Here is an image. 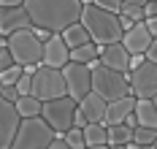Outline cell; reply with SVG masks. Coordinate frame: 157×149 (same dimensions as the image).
Here are the masks:
<instances>
[{
  "mask_svg": "<svg viewBox=\"0 0 157 149\" xmlns=\"http://www.w3.org/2000/svg\"><path fill=\"white\" fill-rule=\"evenodd\" d=\"M63 38H65V44H68V49H76V46H84V44H92V38H90L87 27H84L81 22H73L71 27H65Z\"/></svg>",
  "mask_w": 157,
  "mask_h": 149,
  "instance_id": "cell-18",
  "label": "cell"
},
{
  "mask_svg": "<svg viewBox=\"0 0 157 149\" xmlns=\"http://www.w3.org/2000/svg\"><path fill=\"white\" fill-rule=\"evenodd\" d=\"M122 3H136V6H146L149 0H122Z\"/></svg>",
  "mask_w": 157,
  "mask_h": 149,
  "instance_id": "cell-42",
  "label": "cell"
},
{
  "mask_svg": "<svg viewBox=\"0 0 157 149\" xmlns=\"http://www.w3.org/2000/svg\"><path fill=\"white\" fill-rule=\"evenodd\" d=\"M92 92H98L100 98L111 100H119L130 95V76L122 73V71H114V68H106L100 65V60L92 63Z\"/></svg>",
  "mask_w": 157,
  "mask_h": 149,
  "instance_id": "cell-3",
  "label": "cell"
},
{
  "mask_svg": "<svg viewBox=\"0 0 157 149\" xmlns=\"http://www.w3.org/2000/svg\"><path fill=\"white\" fill-rule=\"evenodd\" d=\"M109 149H127L125 144H117V147H109Z\"/></svg>",
  "mask_w": 157,
  "mask_h": 149,
  "instance_id": "cell-43",
  "label": "cell"
},
{
  "mask_svg": "<svg viewBox=\"0 0 157 149\" xmlns=\"http://www.w3.org/2000/svg\"><path fill=\"white\" fill-rule=\"evenodd\" d=\"M106 128H109V147L133 141V128H127L125 122H119V125H106Z\"/></svg>",
  "mask_w": 157,
  "mask_h": 149,
  "instance_id": "cell-22",
  "label": "cell"
},
{
  "mask_svg": "<svg viewBox=\"0 0 157 149\" xmlns=\"http://www.w3.org/2000/svg\"><path fill=\"white\" fill-rule=\"evenodd\" d=\"M0 95H3L6 100H11V103H16V100H19V90H16V87H3Z\"/></svg>",
  "mask_w": 157,
  "mask_h": 149,
  "instance_id": "cell-30",
  "label": "cell"
},
{
  "mask_svg": "<svg viewBox=\"0 0 157 149\" xmlns=\"http://www.w3.org/2000/svg\"><path fill=\"white\" fill-rule=\"evenodd\" d=\"M8 49L14 54L16 65H41L44 63V41L33 33V27L16 30L8 35Z\"/></svg>",
  "mask_w": 157,
  "mask_h": 149,
  "instance_id": "cell-5",
  "label": "cell"
},
{
  "mask_svg": "<svg viewBox=\"0 0 157 149\" xmlns=\"http://www.w3.org/2000/svg\"><path fill=\"white\" fill-rule=\"evenodd\" d=\"M78 109L84 111L87 122H106V114H109V100L100 98L98 92H90L87 98L78 100Z\"/></svg>",
  "mask_w": 157,
  "mask_h": 149,
  "instance_id": "cell-15",
  "label": "cell"
},
{
  "mask_svg": "<svg viewBox=\"0 0 157 149\" xmlns=\"http://www.w3.org/2000/svg\"><path fill=\"white\" fill-rule=\"evenodd\" d=\"M146 27H149V33H152V38H157V17L146 19Z\"/></svg>",
  "mask_w": 157,
  "mask_h": 149,
  "instance_id": "cell-37",
  "label": "cell"
},
{
  "mask_svg": "<svg viewBox=\"0 0 157 149\" xmlns=\"http://www.w3.org/2000/svg\"><path fill=\"white\" fill-rule=\"evenodd\" d=\"M98 8H106V11H111V14H119L122 11V0H92Z\"/></svg>",
  "mask_w": 157,
  "mask_h": 149,
  "instance_id": "cell-28",
  "label": "cell"
},
{
  "mask_svg": "<svg viewBox=\"0 0 157 149\" xmlns=\"http://www.w3.org/2000/svg\"><path fill=\"white\" fill-rule=\"evenodd\" d=\"M87 149H109V144H103V147H87Z\"/></svg>",
  "mask_w": 157,
  "mask_h": 149,
  "instance_id": "cell-44",
  "label": "cell"
},
{
  "mask_svg": "<svg viewBox=\"0 0 157 149\" xmlns=\"http://www.w3.org/2000/svg\"><path fill=\"white\" fill-rule=\"evenodd\" d=\"M0 49H8V35H0Z\"/></svg>",
  "mask_w": 157,
  "mask_h": 149,
  "instance_id": "cell-40",
  "label": "cell"
},
{
  "mask_svg": "<svg viewBox=\"0 0 157 149\" xmlns=\"http://www.w3.org/2000/svg\"><path fill=\"white\" fill-rule=\"evenodd\" d=\"M76 109H78V100H73L71 95H63V98H54V100H44V111H41V117L52 125L54 136L65 138V133L73 128Z\"/></svg>",
  "mask_w": 157,
  "mask_h": 149,
  "instance_id": "cell-6",
  "label": "cell"
},
{
  "mask_svg": "<svg viewBox=\"0 0 157 149\" xmlns=\"http://www.w3.org/2000/svg\"><path fill=\"white\" fill-rule=\"evenodd\" d=\"M100 57V46L98 44H84V46H76L71 49V63H81V65H92Z\"/></svg>",
  "mask_w": 157,
  "mask_h": 149,
  "instance_id": "cell-21",
  "label": "cell"
},
{
  "mask_svg": "<svg viewBox=\"0 0 157 149\" xmlns=\"http://www.w3.org/2000/svg\"><path fill=\"white\" fill-rule=\"evenodd\" d=\"M71 63V49L65 44L63 33H54L44 44V63L41 65H49V68H65Z\"/></svg>",
  "mask_w": 157,
  "mask_h": 149,
  "instance_id": "cell-12",
  "label": "cell"
},
{
  "mask_svg": "<svg viewBox=\"0 0 157 149\" xmlns=\"http://www.w3.org/2000/svg\"><path fill=\"white\" fill-rule=\"evenodd\" d=\"M136 117H138V125L144 128H157V106L152 98H138L136 100Z\"/></svg>",
  "mask_w": 157,
  "mask_h": 149,
  "instance_id": "cell-17",
  "label": "cell"
},
{
  "mask_svg": "<svg viewBox=\"0 0 157 149\" xmlns=\"http://www.w3.org/2000/svg\"><path fill=\"white\" fill-rule=\"evenodd\" d=\"M27 27H33V19L25 6H0V35H11Z\"/></svg>",
  "mask_w": 157,
  "mask_h": 149,
  "instance_id": "cell-11",
  "label": "cell"
},
{
  "mask_svg": "<svg viewBox=\"0 0 157 149\" xmlns=\"http://www.w3.org/2000/svg\"><path fill=\"white\" fill-rule=\"evenodd\" d=\"M87 125H90V122H87L84 111H81V109H76V117H73V128H81V130H84Z\"/></svg>",
  "mask_w": 157,
  "mask_h": 149,
  "instance_id": "cell-32",
  "label": "cell"
},
{
  "mask_svg": "<svg viewBox=\"0 0 157 149\" xmlns=\"http://www.w3.org/2000/svg\"><path fill=\"white\" fill-rule=\"evenodd\" d=\"M144 17H146V19L157 17V0H149V3L144 6Z\"/></svg>",
  "mask_w": 157,
  "mask_h": 149,
  "instance_id": "cell-34",
  "label": "cell"
},
{
  "mask_svg": "<svg viewBox=\"0 0 157 149\" xmlns=\"http://www.w3.org/2000/svg\"><path fill=\"white\" fill-rule=\"evenodd\" d=\"M65 84H68V95L73 100H81L92 92V68L81 65V63H68L63 68Z\"/></svg>",
  "mask_w": 157,
  "mask_h": 149,
  "instance_id": "cell-8",
  "label": "cell"
},
{
  "mask_svg": "<svg viewBox=\"0 0 157 149\" xmlns=\"http://www.w3.org/2000/svg\"><path fill=\"white\" fill-rule=\"evenodd\" d=\"M0 6H25V0H0Z\"/></svg>",
  "mask_w": 157,
  "mask_h": 149,
  "instance_id": "cell-39",
  "label": "cell"
},
{
  "mask_svg": "<svg viewBox=\"0 0 157 149\" xmlns=\"http://www.w3.org/2000/svg\"><path fill=\"white\" fill-rule=\"evenodd\" d=\"M0 90H3V82H0Z\"/></svg>",
  "mask_w": 157,
  "mask_h": 149,
  "instance_id": "cell-47",
  "label": "cell"
},
{
  "mask_svg": "<svg viewBox=\"0 0 157 149\" xmlns=\"http://www.w3.org/2000/svg\"><path fill=\"white\" fill-rule=\"evenodd\" d=\"M146 60H149V63H155V65H157V38L152 41V46L146 49Z\"/></svg>",
  "mask_w": 157,
  "mask_h": 149,
  "instance_id": "cell-36",
  "label": "cell"
},
{
  "mask_svg": "<svg viewBox=\"0 0 157 149\" xmlns=\"http://www.w3.org/2000/svg\"><path fill=\"white\" fill-rule=\"evenodd\" d=\"M25 73V68L22 65H11L8 71H3L0 73V82H3V87H14L16 82H19V76Z\"/></svg>",
  "mask_w": 157,
  "mask_h": 149,
  "instance_id": "cell-25",
  "label": "cell"
},
{
  "mask_svg": "<svg viewBox=\"0 0 157 149\" xmlns=\"http://www.w3.org/2000/svg\"><path fill=\"white\" fill-rule=\"evenodd\" d=\"M81 3H92V0H81Z\"/></svg>",
  "mask_w": 157,
  "mask_h": 149,
  "instance_id": "cell-46",
  "label": "cell"
},
{
  "mask_svg": "<svg viewBox=\"0 0 157 149\" xmlns=\"http://www.w3.org/2000/svg\"><path fill=\"white\" fill-rule=\"evenodd\" d=\"M14 87L19 90V95H33V76H30V73H22L19 82H16Z\"/></svg>",
  "mask_w": 157,
  "mask_h": 149,
  "instance_id": "cell-27",
  "label": "cell"
},
{
  "mask_svg": "<svg viewBox=\"0 0 157 149\" xmlns=\"http://www.w3.org/2000/svg\"><path fill=\"white\" fill-rule=\"evenodd\" d=\"M136 100H138L136 95H125V98H119V100H111L103 125H119V122H125L127 117L136 111Z\"/></svg>",
  "mask_w": 157,
  "mask_h": 149,
  "instance_id": "cell-16",
  "label": "cell"
},
{
  "mask_svg": "<svg viewBox=\"0 0 157 149\" xmlns=\"http://www.w3.org/2000/svg\"><path fill=\"white\" fill-rule=\"evenodd\" d=\"M11 65H16V60H14V54H11V49H0V73H3V71H8Z\"/></svg>",
  "mask_w": 157,
  "mask_h": 149,
  "instance_id": "cell-29",
  "label": "cell"
},
{
  "mask_svg": "<svg viewBox=\"0 0 157 149\" xmlns=\"http://www.w3.org/2000/svg\"><path fill=\"white\" fill-rule=\"evenodd\" d=\"M152 33H149V27H146V19L144 22H136L130 30H125L122 35V44H125V49L130 54H146V49L152 46Z\"/></svg>",
  "mask_w": 157,
  "mask_h": 149,
  "instance_id": "cell-13",
  "label": "cell"
},
{
  "mask_svg": "<svg viewBox=\"0 0 157 149\" xmlns=\"http://www.w3.org/2000/svg\"><path fill=\"white\" fill-rule=\"evenodd\" d=\"M65 141L73 149H87V141H84V130L81 128H71V130L65 133Z\"/></svg>",
  "mask_w": 157,
  "mask_h": 149,
  "instance_id": "cell-26",
  "label": "cell"
},
{
  "mask_svg": "<svg viewBox=\"0 0 157 149\" xmlns=\"http://www.w3.org/2000/svg\"><path fill=\"white\" fill-rule=\"evenodd\" d=\"M87 33L92 38V44L98 46H109V44H119L122 41V22H119V14H111L106 8H98L95 3H84L81 8V19H78Z\"/></svg>",
  "mask_w": 157,
  "mask_h": 149,
  "instance_id": "cell-2",
  "label": "cell"
},
{
  "mask_svg": "<svg viewBox=\"0 0 157 149\" xmlns=\"http://www.w3.org/2000/svg\"><path fill=\"white\" fill-rule=\"evenodd\" d=\"M125 125H127V128H133V130L138 128V117H136V111H133V114H130V117L125 119Z\"/></svg>",
  "mask_w": 157,
  "mask_h": 149,
  "instance_id": "cell-38",
  "label": "cell"
},
{
  "mask_svg": "<svg viewBox=\"0 0 157 149\" xmlns=\"http://www.w3.org/2000/svg\"><path fill=\"white\" fill-rule=\"evenodd\" d=\"M133 141H138L141 147H155L157 128H144V125H138V128L133 130Z\"/></svg>",
  "mask_w": 157,
  "mask_h": 149,
  "instance_id": "cell-23",
  "label": "cell"
},
{
  "mask_svg": "<svg viewBox=\"0 0 157 149\" xmlns=\"http://www.w3.org/2000/svg\"><path fill=\"white\" fill-rule=\"evenodd\" d=\"M49 149H73V147H71V144H68L65 138H60V136H54V141L49 144Z\"/></svg>",
  "mask_w": 157,
  "mask_h": 149,
  "instance_id": "cell-35",
  "label": "cell"
},
{
  "mask_svg": "<svg viewBox=\"0 0 157 149\" xmlns=\"http://www.w3.org/2000/svg\"><path fill=\"white\" fill-rule=\"evenodd\" d=\"M130 95L136 98H155L157 95V65L155 63H144L141 68L130 71Z\"/></svg>",
  "mask_w": 157,
  "mask_h": 149,
  "instance_id": "cell-9",
  "label": "cell"
},
{
  "mask_svg": "<svg viewBox=\"0 0 157 149\" xmlns=\"http://www.w3.org/2000/svg\"><path fill=\"white\" fill-rule=\"evenodd\" d=\"M22 68H25V73H30V76L38 71V65H22Z\"/></svg>",
  "mask_w": 157,
  "mask_h": 149,
  "instance_id": "cell-41",
  "label": "cell"
},
{
  "mask_svg": "<svg viewBox=\"0 0 157 149\" xmlns=\"http://www.w3.org/2000/svg\"><path fill=\"white\" fill-rule=\"evenodd\" d=\"M19 122H22V117L16 111V106L0 95V149H11Z\"/></svg>",
  "mask_w": 157,
  "mask_h": 149,
  "instance_id": "cell-10",
  "label": "cell"
},
{
  "mask_svg": "<svg viewBox=\"0 0 157 149\" xmlns=\"http://www.w3.org/2000/svg\"><path fill=\"white\" fill-rule=\"evenodd\" d=\"M84 141H87V147H103V144H109V128L103 122H90L84 128Z\"/></svg>",
  "mask_w": 157,
  "mask_h": 149,
  "instance_id": "cell-20",
  "label": "cell"
},
{
  "mask_svg": "<svg viewBox=\"0 0 157 149\" xmlns=\"http://www.w3.org/2000/svg\"><path fill=\"white\" fill-rule=\"evenodd\" d=\"M155 149H157V141H155Z\"/></svg>",
  "mask_w": 157,
  "mask_h": 149,
  "instance_id": "cell-48",
  "label": "cell"
},
{
  "mask_svg": "<svg viewBox=\"0 0 157 149\" xmlns=\"http://www.w3.org/2000/svg\"><path fill=\"white\" fill-rule=\"evenodd\" d=\"M54 141V130L44 117H27L19 122V130L14 136L11 149H49Z\"/></svg>",
  "mask_w": 157,
  "mask_h": 149,
  "instance_id": "cell-4",
  "label": "cell"
},
{
  "mask_svg": "<svg viewBox=\"0 0 157 149\" xmlns=\"http://www.w3.org/2000/svg\"><path fill=\"white\" fill-rule=\"evenodd\" d=\"M14 106H16V111H19L22 119H27V117H41V111H44V100L35 98V95H19V100H16Z\"/></svg>",
  "mask_w": 157,
  "mask_h": 149,
  "instance_id": "cell-19",
  "label": "cell"
},
{
  "mask_svg": "<svg viewBox=\"0 0 157 149\" xmlns=\"http://www.w3.org/2000/svg\"><path fill=\"white\" fill-rule=\"evenodd\" d=\"M119 17L130 19V22H144V6H136V3H122V11H119Z\"/></svg>",
  "mask_w": 157,
  "mask_h": 149,
  "instance_id": "cell-24",
  "label": "cell"
},
{
  "mask_svg": "<svg viewBox=\"0 0 157 149\" xmlns=\"http://www.w3.org/2000/svg\"><path fill=\"white\" fill-rule=\"evenodd\" d=\"M33 33L38 35V38H41V41H44V44H46L49 38H52V35H54V33H52V30H46V27H38V25H33Z\"/></svg>",
  "mask_w": 157,
  "mask_h": 149,
  "instance_id": "cell-33",
  "label": "cell"
},
{
  "mask_svg": "<svg viewBox=\"0 0 157 149\" xmlns=\"http://www.w3.org/2000/svg\"><path fill=\"white\" fill-rule=\"evenodd\" d=\"M25 8L30 14L33 25L46 27L52 33H63L73 22L81 19V0H25Z\"/></svg>",
  "mask_w": 157,
  "mask_h": 149,
  "instance_id": "cell-1",
  "label": "cell"
},
{
  "mask_svg": "<svg viewBox=\"0 0 157 149\" xmlns=\"http://www.w3.org/2000/svg\"><path fill=\"white\" fill-rule=\"evenodd\" d=\"M100 65L106 68H114V71H122L127 73L130 71V52L125 49V44H109V46H100Z\"/></svg>",
  "mask_w": 157,
  "mask_h": 149,
  "instance_id": "cell-14",
  "label": "cell"
},
{
  "mask_svg": "<svg viewBox=\"0 0 157 149\" xmlns=\"http://www.w3.org/2000/svg\"><path fill=\"white\" fill-rule=\"evenodd\" d=\"M33 95L41 100H54L68 95V84H65L63 68H49L38 65V71L33 73Z\"/></svg>",
  "mask_w": 157,
  "mask_h": 149,
  "instance_id": "cell-7",
  "label": "cell"
},
{
  "mask_svg": "<svg viewBox=\"0 0 157 149\" xmlns=\"http://www.w3.org/2000/svg\"><path fill=\"white\" fill-rule=\"evenodd\" d=\"M152 100H155V106H157V95H155V98H152Z\"/></svg>",
  "mask_w": 157,
  "mask_h": 149,
  "instance_id": "cell-45",
  "label": "cell"
},
{
  "mask_svg": "<svg viewBox=\"0 0 157 149\" xmlns=\"http://www.w3.org/2000/svg\"><path fill=\"white\" fill-rule=\"evenodd\" d=\"M146 63V54H130V71H136V68H141ZM127 71V73H130Z\"/></svg>",
  "mask_w": 157,
  "mask_h": 149,
  "instance_id": "cell-31",
  "label": "cell"
}]
</instances>
